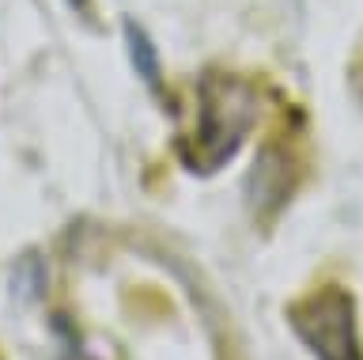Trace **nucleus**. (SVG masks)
Instances as JSON below:
<instances>
[{"instance_id": "7ed1b4c3", "label": "nucleus", "mask_w": 363, "mask_h": 360, "mask_svg": "<svg viewBox=\"0 0 363 360\" xmlns=\"http://www.w3.org/2000/svg\"><path fill=\"white\" fill-rule=\"evenodd\" d=\"M129 53H133V61H136V69H140V76L147 84H163V76H159V61H155V50H152V42L144 38V31L136 27V23H129Z\"/></svg>"}, {"instance_id": "f03ea898", "label": "nucleus", "mask_w": 363, "mask_h": 360, "mask_svg": "<svg viewBox=\"0 0 363 360\" xmlns=\"http://www.w3.org/2000/svg\"><path fill=\"white\" fill-rule=\"evenodd\" d=\"M291 326L318 360H363L356 300L340 285H322L303 296L291 307Z\"/></svg>"}, {"instance_id": "f257e3e1", "label": "nucleus", "mask_w": 363, "mask_h": 360, "mask_svg": "<svg viewBox=\"0 0 363 360\" xmlns=\"http://www.w3.org/2000/svg\"><path fill=\"white\" fill-rule=\"evenodd\" d=\"M254 118H257V103L250 95V87L235 80V76L208 72L201 84V118L193 141L186 144V163L204 175L220 171L238 152V144L246 141Z\"/></svg>"}]
</instances>
